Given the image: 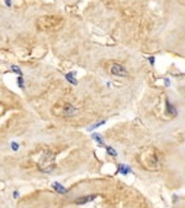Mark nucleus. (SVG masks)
<instances>
[{"label": "nucleus", "mask_w": 185, "mask_h": 208, "mask_svg": "<svg viewBox=\"0 0 185 208\" xmlns=\"http://www.w3.org/2000/svg\"><path fill=\"white\" fill-rule=\"evenodd\" d=\"M139 161L147 170H158L160 166V154L158 149H156L154 147H148L141 153Z\"/></svg>", "instance_id": "obj_1"}, {"label": "nucleus", "mask_w": 185, "mask_h": 208, "mask_svg": "<svg viewBox=\"0 0 185 208\" xmlns=\"http://www.w3.org/2000/svg\"><path fill=\"white\" fill-rule=\"evenodd\" d=\"M63 25V17L58 15H45L36 21V27L40 31H56Z\"/></svg>", "instance_id": "obj_2"}, {"label": "nucleus", "mask_w": 185, "mask_h": 208, "mask_svg": "<svg viewBox=\"0 0 185 208\" xmlns=\"http://www.w3.org/2000/svg\"><path fill=\"white\" fill-rule=\"evenodd\" d=\"M77 107L67 101H59L52 107V113L58 117H72L77 113Z\"/></svg>", "instance_id": "obj_3"}, {"label": "nucleus", "mask_w": 185, "mask_h": 208, "mask_svg": "<svg viewBox=\"0 0 185 208\" xmlns=\"http://www.w3.org/2000/svg\"><path fill=\"white\" fill-rule=\"evenodd\" d=\"M54 160H56L54 153L51 152V150H46L42 154L40 161H38V168L41 169V171H43V172H51L56 168Z\"/></svg>", "instance_id": "obj_4"}, {"label": "nucleus", "mask_w": 185, "mask_h": 208, "mask_svg": "<svg viewBox=\"0 0 185 208\" xmlns=\"http://www.w3.org/2000/svg\"><path fill=\"white\" fill-rule=\"evenodd\" d=\"M110 73L112 75L119 77V78H126L128 77V70L125 65H122L121 63H112L110 67Z\"/></svg>", "instance_id": "obj_5"}, {"label": "nucleus", "mask_w": 185, "mask_h": 208, "mask_svg": "<svg viewBox=\"0 0 185 208\" xmlns=\"http://www.w3.org/2000/svg\"><path fill=\"white\" fill-rule=\"evenodd\" d=\"M98 198V195L92 193V195H87V196H80L78 198L74 200V203L75 204H79V206H83V204H87V203H90L94 200Z\"/></svg>", "instance_id": "obj_6"}, {"label": "nucleus", "mask_w": 185, "mask_h": 208, "mask_svg": "<svg viewBox=\"0 0 185 208\" xmlns=\"http://www.w3.org/2000/svg\"><path fill=\"white\" fill-rule=\"evenodd\" d=\"M166 113L170 117L177 116V107L174 106L168 99H166Z\"/></svg>", "instance_id": "obj_7"}, {"label": "nucleus", "mask_w": 185, "mask_h": 208, "mask_svg": "<svg viewBox=\"0 0 185 208\" xmlns=\"http://www.w3.org/2000/svg\"><path fill=\"white\" fill-rule=\"evenodd\" d=\"M117 172H120L121 175H128V174H132V169L130 165H125V164H119L117 166Z\"/></svg>", "instance_id": "obj_8"}, {"label": "nucleus", "mask_w": 185, "mask_h": 208, "mask_svg": "<svg viewBox=\"0 0 185 208\" xmlns=\"http://www.w3.org/2000/svg\"><path fill=\"white\" fill-rule=\"evenodd\" d=\"M52 189H53L57 193H59V195H66V193L68 192V190H67L66 187L62 185L60 182H53V183H52Z\"/></svg>", "instance_id": "obj_9"}, {"label": "nucleus", "mask_w": 185, "mask_h": 208, "mask_svg": "<svg viewBox=\"0 0 185 208\" xmlns=\"http://www.w3.org/2000/svg\"><path fill=\"white\" fill-rule=\"evenodd\" d=\"M74 75H75V73L74 71H70V73H67V74L64 75V78H66V80L69 82V84L78 85V80H77V78Z\"/></svg>", "instance_id": "obj_10"}, {"label": "nucleus", "mask_w": 185, "mask_h": 208, "mask_svg": "<svg viewBox=\"0 0 185 208\" xmlns=\"http://www.w3.org/2000/svg\"><path fill=\"white\" fill-rule=\"evenodd\" d=\"M91 139L95 140L99 147H105V143H104V140H102V137H101L100 133H92L91 134Z\"/></svg>", "instance_id": "obj_11"}, {"label": "nucleus", "mask_w": 185, "mask_h": 208, "mask_svg": "<svg viewBox=\"0 0 185 208\" xmlns=\"http://www.w3.org/2000/svg\"><path fill=\"white\" fill-rule=\"evenodd\" d=\"M105 149H106V153L110 155V157H117V152H116V149H114L111 147V145H105Z\"/></svg>", "instance_id": "obj_12"}, {"label": "nucleus", "mask_w": 185, "mask_h": 208, "mask_svg": "<svg viewBox=\"0 0 185 208\" xmlns=\"http://www.w3.org/2000/svg\"><path fill=\"white\" fill-rule=\"evenodd\" d=\"M105 123H106V121H104V120L100 121V122H98V123H94L91 127H89V128H88V131H89V132H91V131H94V129H96V128L101 127L102 124H105Z\"/></svg>", "instance_id": "obj_13"}, {"label": "nucleus", "mask_w": 185, "mask_h": 208, "mask_svg": "<svg viewBox=\"0 0 185 208\" xmlns=\"http://www.w3.org/2000/svg\"><path fill=\"white\" fill-rule=\"evenodd\" d=\"M11 71L15 73V74H17L19 77H22V75H24L22 70L20 69V67H17V65H11Z\"/></svg>", "instance_id": "obj_14"}, {"label": "nucleus", "mask_w": 185, "mask_h": 208, "mask_svg": "<svg viewBox=\"0 0 185 208\" xmlns=\"http://www.w3.org/2000/svg\"><path fill=\"white\" fill-rule=\"evenodd\" d=\"M16 82H17V86H19L20 89H21V90H24V89H25V80H24V78H22V77H17Z\"/></svg>", "instance_id": "obj_15"}, {"label": "nucleus", "mask_w": 185, "mask_h": 208, "mask_svg": "<svg viewBox=\"0 0 185 208\" xmlns=\"http://www.w3.org/2000/svg\"><path fill=\"white\" fill-rule=\"evenodd\" d=\"M10 145H11V150L13 152H17L20 149V144L17 142H11V144H10Z\"/></svg>", "instance_id": "obj_16"}, {"label": "nucleus", "mask_w": 185, "mask_h": 208, "mask_svg": "<svg viewBox=\"0 0 185 208\" xmlns=\"http://www.w3.org/2000/svg\"><path fill=\"white\" fill-rule=\"evenodd\" d=\"M4 3H5V5H6L7 7H11V5H13L11 0H4Z\"/></svg>", "instance_id": "obj_17"}, {"label": "nucleus", "mask_w": 185, "mask_h": 208, "mask_svg": "<svg viewBox=\"0 0 185 208\" xmlns=\"http://www.w3.org/2000/svg\"><path fill=\"white\" fill-rule=\"evenodd\" d=\"M148 62H149L151 65H154V63H156V60H154V57H149V58H148Z\"/></svg>", "instance_id": "obj_18"}, {"label": "nucleus", "mask_w": 185, "mask_h": 208, "mask_svg": "<svg viewBox=\"0 0 185 208\" xmlns=\"http://www.w3.org/2000/svg\"><path fill=\"white\" fill-rule=\"evenodd\" d=\"M164 84H166V86L168 88V86H170V80L168 79V78H166L164 79Z\"/></svg>", "instance_id": "obj_19"}, {"label": "nucleus", "mask_w": 185, "mask_h": 208, "mask_svg": "<svg viewBox=\"0 0 185 208\" xmlns=\"http://www.w3.org/2000/svg\"><path fill=\"white\" fill-rule=\"evenodd\" d=\"M20 196V193H19V191H14V193H13V197L14 198H17V197Z\"/></svg>", "instance_id": "obj_20"}, {"label": "nucleus", "mask_w": 185, "mask_h": 208, "mask_svg": "<svg viewBox=\"0 0 185 208\" xmlns=\"http://www.w3.org/2000/svg\"><path fill=\"white\" fill-rule=\"evenodd\" d=\"M177 200H178V196H173V201L177 202Z\"/></svg>", "instance_id": "obj_21"}]
</instances>
